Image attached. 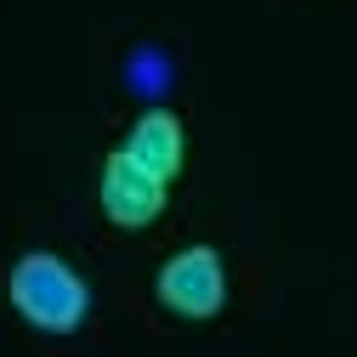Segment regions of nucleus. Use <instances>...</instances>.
Listing matches in <instances>:
<instances>
[{
  "mask_svg": "<svg viewBox=\"0 0 357 357\" xmlns=\"http://www.w3.org/2000/svg\"><path fill=\"white\" fill-rule=\"evenodd\" d=\"M12 306L23 312V318L34 329L46 335H68L85 324V306H91V289H85V278L74 273V266H63L57 255H23L12 266Z\"/></svg>",
  "mask_w": 357,
  "mask_h": 357,
  "instance_id": "f257e3e1",
  "label": "nucleus"
},
{
  "mask_svg": "<svg viewBox=\"0 0 357 357\" xmlns=\"http://www.w3.org/2000/svg\"><path fill=\"white\" fill-rule=\"evenodd\" d=\"M159 301L182 318H215L227 301V278H221V255L210 244H193L159 266Z\"/></svg>",
  "mask_w": 357,
  "mask_h": 357,
  "instance_id": "f03ea898",
  "label": "nucleus"
},
{
  "mask_svg": "<svg viewBox=\"0 0 357 357\" xmlns=\"http://www.w3.org/2000/svg\"><path fill=\"white\" fill-rule=\"evenodd\" d=\"M165 188L170 182H159L153 170H142L125 148L108 153V165H102V210H108V221H119V227H148V221L165 210Z\"/></svg>",
  "mask_w": 357,
  "mask_h": 357,
  "instance_id": "7ed1b4c3",
  "label": "nucleus"
},
{
  "mask_svg": "<svg viewBox=\"0 0 357 357\" xmlns=\"http://www.w3.org/2000/svg\"><path fill=\"white\" fill-rule=\"evenodd\" d=\"M125 153L137 159L142 170H153L159 182H170V176L182 170V125H176V114L148 108V114L137 119V130L125 137Z\"/></svg>",
  "mask_w": 357,
  "mask_h": 357,
  "instance_id": "20e7f679",
  "label": "nucleus"
}]
</instances>
